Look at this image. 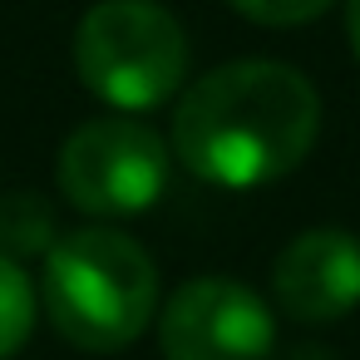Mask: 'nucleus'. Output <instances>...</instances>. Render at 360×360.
<instances>
[{"mask_svg":"<svg viewBox=\"0 0 360 360\" xmlns=\"http://www.w3.org/2000/svg\"><path fill=\"white\" fill-rule=\"evenodd\" d=\"M321 134L316 84L281 60H232L207 70L173 109L178 163L227 193L266 188L306 163Z\"/></svg>","mask_w":360,"mask_h":360,"instance_id":"nucleus-1","label":"nucleus"},{"mask_svg":"<svg viewBox=\"0 0 360 360\" xmlns=\"http://www.w3.org/2000/svg\"><path fill=\"white\" fill-rule=\"evenodd\" d=\"M45 316L89 355L134 345L158 316V266L119 227L65 232L45 257Z\"/></svg>","mask_w":360,"mask_h":360,"instance_id":"nucleus-2","label":"nucleus"},{"mask_svg":"<svg viewBox=\"0 0 360 360\" xmlns=\"http://www.w3.org/2000/svg\"><path fill=\"white\" fill-rule=\"evenodd\" d=\"M75 75L114 114H143L188 79V35L158 0H99L75 30Z\"/></svg>","mask_w":360,"mask_h":360,"instance_id":"nucleus-3","label":"nucleus"},{"mask_svg":"<svg viewBox=\"0 0 360 360\" xmlns=\"http://www.w3.org/2000/svg\"><path fill=\"white\" fill-rule=\"evenodd\" d=\"M173 143H163L134 114H104L79 124L60 148V193L89 217L148 212L168 188Z\"/></svg>","mask_w":360,"mask_h":360,"instance_id":"nucleus-4","label":"nucleus"},{"mask_svg":"<svg viewBox=\"0 0 360 360\" xmlns=\"http://www.w3.org/2000/svg\"><path fill=\"white\" fill-rule=\"evenodd\" d=\"M163 360H271L276 316L232 276H193L158 311Z\"/></svg>","mask_w":360,"mask_h":360,"instance_id":"nucleus-5","label":"nucleus"},{"mask_svg":"<svg viewBox=\"0 0 360 360\" xmlns=\"http://www.w3.org/2000/svg\"><path fill=\"white\" fill-rule=\"evenodd\" d=\"M271 296L291 321H340L360 306V237L345 227H306L296 232L276 266H271Z\"/></svg>","mask_w":360,"mask_h":360,"instance_id":"nucleus-6","label":"nucleus"},{"mask_svg":"<svg viewBox=\"0 0 360 360\" xmlns=\"http://www.w3.org/2000/svg\"><path fill=\"white\" fill-rule=\"evenodd\" d=\"M55 212L40 193L20 188V193H6L0 198V252L6 257H50L55 247Z\"/></svg>","mask_w":360,"mask_h":360,"instance_id":"nucleus-7","label":"nucleus"},{"mask_svg":"<svg viewBox=\"0 0 360 360\" xmlns=\"http://www.w3.org/2000/svg\"><path fill=\"white\" fill-rule=\"evenodd\" d=\"M35 316H40L35 281L20 271L15 257L0 252V360H11V355L25 350V340L35 330Z\"/></svg>","mask_w":360,"mask_h":360,"instance_id":"nucleus-8","label":"nucleus"},{"mask_svg":"<svg viewBox=\"0 0 360 360\" xmlns=\"http://www.w3.org/2000/svg\"><path fill=\"white\" fill-rule=\"evenodd\" d=\"M227 6H232L237 15H247L252 25H276V30H286V25H311V20H321V15L330 11V0H227Z\"/></svg>","mask_w":360,"mask_h":360,"instance_id":"nucleus-9","label":"nucleus"},{"mask_svg":"<svg viewBox=\"0 0 360 360\" xmlns=\"http://www.w3.org/2000/svg\"><path fill=\"white\" fill-rule=\"evenodd\" d=\"M345 35H350V55L360 60V0H345Z\"/></svg>","mask_w":360,"mask_h":360,"instance_id":"nucleus-10","label":"nucleus"}]
</instances>
